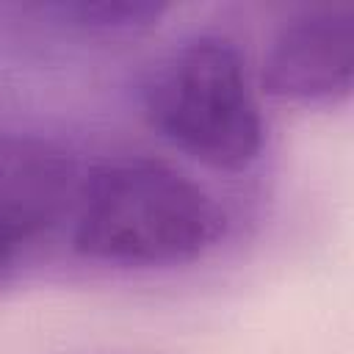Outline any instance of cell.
Listing matches in <instances>:
<instances>
[{
    "label": "cell",
    "mask_w": 354,
    "mask_h": 354,
    "mask_svg": "<svg viewBox=\"0 0 354 354\" xmlns=\"http://www.w3.org/2000/svg\"><path fill=\"white\" fill-rule=\"evenodd\" d=\"M72 249L113 266H177L227 232L224 207L196 180L152 158L97 166L75 196Z\"/></svg>",
    "instance_id": "obj_1"
},
{
    "label": "cell",
    "mask_w": 354,
    "mask_h": 354,
    "mask_svg": "<svg viewBox=\"0 0 354 354\" xmlns=\"http://www.w3.org/2000/svg\"><path fill=\"white\" fill-rule=\"evenodd\" d=\"M147 122L188 158L243 171L263 149V116L235 41L202 33L163 53L144 77Z\"/></svg>",
    "instance_id": "obj_2"
},
{
    "label": "cell",
    "mask_w": 354,
    "mask_h": 354,
    "mask_svg": "<svg viewBox=\"0 0 354 354\" xmlns=\"http://www.w3.org/2000/svg\"><path fill=\"white\" fill-rule=\"evenodd\" d=\"M354 8L315 6L293 14L263 58V88L299 105H337L351 97Z\"/></svg>",
    "instance_id": "obj_3"
},
{
    "label": "cell",
    "mask_w": 354,
    "mask_h": 354,
    "mask_svg": "<svg viewBox=\"0 0 354 354\" xmlns=\"http://www.w3.org/2000/svg\"><path fill=\"white\" fill-rule=\"evenodd\" d=\"M77 185V166L64 147L0 133V271L75 205Z\"/></svg>",
    "instance_id": "obj_4"
},
{
    "label": "cell",
    "mask_w": 354,
    "mask_h": 354,
    "mask_svg": "<svg viewBox=\"0 0 354 354\" xmlns=\"http://www.w3.org/2000/svg\"><path fill=\"white\" fill-rule=\"evenodd\" d=\"M47 17L55 22H66L83 33H138L152 28L166 6L147 0H97V3H50L41 6Z\"/></svg>",
    "instance_id": "obj_5"
}]
</instances>
